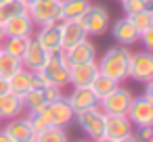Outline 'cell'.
<instances>
[{"label":"cell","instance_id":"cell-40","mask_svg":"<svg viewBox=\"0 0 153 142\" xmlns=\"http://www.w3.org/2000/svg\"><path fill=\"white\" fill-rule=\"evenodd\" d=\"M21 2H25V4H32V2H34V0H21Z\"/></svg>","mask_w":153,"mask_h":142},{"label":"cell","instance_id":"cell-31","mask_svg":"<svg viewBox=\"0 0 153 142\" xmlns=\"http://www.w3.org/2000/svg\"><path fill=\"white\" fill-rule=\"evenodd\" d=\"M27 117V121H30V125L34 127V132L38 134V132H42V129H46L51 123H48V119H46V115L42 113V111H32V113H27L25 115Z\"/></svg>","mask_w":153,"mask_h":142},{"label":"cell","instance_id":"cell-6","mask_svg":"<svg viewBox=\"0 0 153 142\" xmlns=\"http://www.w3.org/2000/svg\"><path fill=\"white\" fill-rule=\"evenodd\" d=\"M132 96H134V94H132L130 88L117 84L107 96H103V98L99 100V107H101L105 113H111V115H126V111H128V107H130V102H132Z\"/></svg>","mask_w":153,"mask_h":142},{"label":"cell","instance_id":"cell-1","mask_svg":"<svg viewBox=\"0 0 153 142\" xmlns=\"http://www.w3.org/2000/svg\"><path fill=\"white\" fill-rule=\"evenodd\" d=\"M130 54L132 50L128 46H111L103 52L101 59H97V65H99V71L113 77L117 84L126 82L128 79V69H130Z\"/></svg>","mask_w":153,"mask_h":142},{"label":"cell","instance_id":"cell-4","mask_svg":"<svg viewBox=\"0 0 153 142\" xmlns=\"http://www.w3.org/2000/svg\"><path fill=\"white\" fill-rule=\"evenodd\" d=\"M27 15L36 27L57 23L61 21V0H34L27 4Z\"/></svg>","mask_w":153,"mask_h":142},{"label":"cell","instance_id":"cell-5","mask_svg":"<svg viewBox=\"0 0 153 142\" xmlns=\"http://www.w3.org/2000/svg\"><path fill=\"white\" fill-rule=\"evenodd\" d=\"M74 121L86 134L88 140H94V138L103 136V129H105V111L97 104L92 109H86V111L76 113L74 115Z\"/></svg>","mask_w":153,"mask_h":142},{"label":"cell","instance_id":"cell-19","mask_svg":"<svg viewBox=\"0 0 153 142\" xmlns=\"http://www.w3.org/2000/svg\"><path fill=\"white\" fill-rule=\"evenodd\" d=\"M97 73H99L97 61L71 65L69 67V86H90V82L97 77Z\"/></svg>","mask_w":153,"mask_h":142},{"label":"cell","instance_id":"cell-23","mask_svg":"<svg viewBox=\"0 0 153 142\" xmlns=\"http://www.w3.org/2000/svg\"><path fill=\"white\" fill-rule=\"evenodd\" d=\"M21 100H23V109H25V113H32V111H42V109L46 107L44 92H42V90H38V88L27 90V92L21 96Z\"/></svg>","mask_w":153,"mask_h":142},{"label":"cell","instance_id":"cell-17","mask_svg":"<svg viewBox=\"0 0 153 142\" xmlns=\"http://www.w3.org/2000/svg\"><path fill=\"white\" fill-rule=\"evenodd\" d=\"M84 38H88V34L78 19H61V48L63 50L82 42Z\"/></svg>","mask_w":153,"mask_h":142},{"label":"cell","instance_id":"cell-21","mask_svg":"<svg viewBox=\"0 0 153 142\" xmlns=\"http://www.w3.org/2000/svg\"><path fill=\"white\" fill-rule=\"evenodd\" d=\"M32 73L34 71H30V69H25V67H21L19 71H15L7 82H9V92H13V94H17V96H23L27 90H32Z\"/></svg>","mask_w":153,"mask_h":142},{"label":"cell","instance_id":"cell-30","mask_svg":"<svg viewBox=\"0 0 153 142\" xmlns=\"http://www.w3.org/2000/svg\"><path fill=\"white\" fill-rule=\"evenodd\" d=\"M122 4V11L124 15H134V13H140V11H151L153 9V0H120Z\"/></svg>","mask_w":153,"mask_h":142},{"label":"cell","instance_id":"cell-12","mask_svg":"<svg viewBox=\"0 0 153 142\" xmlns=\"http://www.w3.org/2000/svg\"><path fill=\"white\" fill-rule=\"evenodd\" d=\"M65 100L69 102L74 113H80V111H86L99 104V98L90 90V86H71L69 94H65Z\"/></svg>","mask_w":153,"mask_h":142},{"label":"cell","instance_id":"cell-35","mask_svg":"<svg viewBox=\"0 0 153 142\" xmlns=\"http://www.w3.org/2000/svg\"><path fill=\"white\" fill-rule=\"evenodd\" d=\"M4 92H9V82L0 75V94H4Z\"/></svg>","mask_w":153,"mask_h":142},{"label":"cell","instance_id":"cell-38","mask_svg":"<svg viewBox=\"0 0 153 142\" xmlns=\"http://www.w3.org/2000/svg\"><path fill=\"white\" fill-rule=\"evenodd\" d=\"M90 142H115V140H111V138H107V136H99V138H94V140H90Z\"/></svg>","mask_w":153,"mask_h":142},{"label":"cell","instance_id":"cell-7","mask_svg":"<svg viewBox=\"0 0 153 142\" xmlns=\"http://www.w3.org/2000/svg\"><path fill=\"white\" fill-rule=\"evenodd\" d=\"M128 79H134L140 84L153 79V52L151 50H138L130 54Z\"/></svg>","mask_w":153,"mask_h":142},{"label":"cell","instance_id":"cell-39","mask_svg":"<svg viewBox=\"0 0 153 142\" xmlns=\"http://www.w3.org/2000/svg\"><path fill=\"white\" fill-rule=\"evenodd\" d=\"M2 40H4V27L0 25V42H2Z\"/></svg>","mask_w":153,"mask_h":142},{"label":"cell","instance_id":"cell-37","mask_svg":"<svg viewBox=\"0 0 153 142\" xmlns=\"http://www.w3.org/2000/svg\"><path fill=\"white\" fill-rule=\"evenodd\" d=\"M0 142H13V138H11V136H9L2 127H0Z\"/></svg>","mask_w":153,"mask_h":142},{"label":"cell","instance_id":"cell-42","mask_svg":"<svg viewBox=\"0 0 153 142\" xmlns=\"http://www.w3.org/2000/svg\"><path fill=\"white\" fill-rule=\"evenodd\" d=\"M0 2H4V0H0Z\"/></svg>","mask_w":153,"mask_h":142},{"label":"cell","instance_id":"cell-20","mask_svg":"<svg viewBox=\"0 0 153 142\" xmlns=\"http://www.w3.org/2000/svg\"><path fill=\"white\" fill-rule=\"evenodd\" d=\"M23 113H25V109H23L21 96H17L13 92L0 94V121H9V119L19 117Z\"/></svg>","mask_w":153,"mask_h":142},{"label":"cell","instance_id":"cell-10","mask_svg":"<svg viewBox=\"0 0 153 142\" xmlns=\"http://www.w3.org/2000/svg\"><path fill=\"white\" fill-rule=\"evenodd\" d=\"M65 57H67V63L69 67L71 65H82V63H90V61H97L99 54H97V44L88 38H84L82 42L65 48Z\"/></svg>","mask_w":153,"mask_h":142},{"label":"cell","instance_id":"cell-18","mask_svg":"<svg viewBox=\"0 0 153 142\" xmlns=\"http://www.w3.org/2000/svg\"><path fill=\"white\" fill-rule=\"evenodd\" d=\"M46 59H48V50H44L34 38H30L27 48H25V52L21 57V65L25 69H30V71H40L44 67Z\"/></svg>","mask_w":153,"mask_h":142},{"label":"cell","instance_id":"cell-33","mask_svg":"<svg viewBox=\"0 0 153 142\" xmlns=\"http://www.w3.org/2000/svg\"><path fill=\"white\" fill-rule=\"evenodd\" d=\"M136 138L138 142H153V125L136 127Z\"/></svg>","mask_w":153,"mask_h":142},{"label":"cell","instance_id":"cell-22","mask_svg":"<svg viewBox=\"0 0 153 142\" xmlns=\"http://www.w3.org/2000/svg\"><path fill=\"white\" fill-rule=\"evenodd\" d=\"M90 0H61V19H80Z\"/></svg>","mask_w":153,"mask_h":142},{"label":"cell","instance_id":"cell-14","mask_svg":"<svg viewBox=\"0 0 153 142\" xmlns=\"http://www.w3.org/2000/svg\"><path fill=\"white\" fill-rule=\"evenodd\" d=\"M109 32H111L113 40H115L120 46H128V48H130V46H136L138 40H140L138 32L134 29V25L130 23L128 17H122V19H117L113 25H109Z\"/></svg>","mask_w":153,"mask_h":142},{"label":"cell","instance_id":"cell-36","mask_svg":"<svg viewBox=\"0 0 153 142\" xmlns=\"http://www.w3.org/2000/svg\"><path fill=\"white\" fill-rule=\"evenodd\" d=\"M115 142H138V138H136L134 134H130V136H124V138H120V140H115Z\"/></svg>","mask_w":153,"mask_h":142},{"label":"cell","instance_id":"cell-25","mask_svg":"<svg viewBox=\"0 0 153 142\" xmlns=\"http://www.w3.org/2000/svg\"><path fill=\"white\" fill-rule=\"evenodd\" d=\"M115 86H117V82H115L113 77H109V75L101 73V71H99V73H97V77L90 82V90L97 94V98H99V100H101L103 96H107Z\"/></svg>","mask_w":153,"mask_h":142},{"label":"cell","instance_id":"cell-28","mask_svg":"<svg viewBox=\"0 0 153 142\" xmlns=\"http://www.w3.org/2000/svg\"><path fill=\"white\" fill-rule=\"evenodd\" d=\"M27 42H30V38H4L0 42V48L13 57H17V59H21L25 48H27Z\"/></svg>","mask_w":153,"mask_h":142},{"label":"cell","instance_id":"cell-9","mask_svg":"<svg viewBox=\"0 0 153 142\" xmlns=\"http://www.w3.org/2000/svg\"><path fill=\"white\" fill-rule=\"evenodd\" d=\"M42 113L46 115L48 123L57 125V127H69L74 123V115H76L74 109L69 107V102L65 100V96L59 98V100H55V102H48L42 109Z\"/></svg>","mask_w":153,"mask_h":142},{"label":"cell","instance_id":"cell-3","mask_svg":"<svg viewBox=\"0 0 153 142\" xmlns=\"http://www.w3.org/2000/svg\"><path fill=\"white\" fill-rule=\"evenodd\" d=\"M78 21L82 23V27L86 29L88 36H105L109 32V25H111V15H109L107 7L90 2Z\"/></svg>","mask_w":153,"mask_h":142},{"label":"cell","instance_id":"cell-8","mask_svg":"<svg viewBox=\"0 0 153 142\" xmlns=\"http://www.w3.org/2000/svg\"><path fill=\"white\" fill-rule=\"evenodd\" d=\"M126 117L130 119V123L134 127L153 125V100L147 98L145 94L132 96V102H130V107L126 111Z\"/></svg>","mask_w":153,"mask_h":142},{"label":"cell","instance_id":"cell-26","mask_svg":"<svg viewBox=\"0 0 153 142\" xmlns=\"http://www.w3.org/2000/svg\"><path fill=\"white\" fill-rule=\"evenodd\" d=\"M27 11V4L21 2V0H4L0 2V25H4L9 19H13L15 15Z\"/></svg>","mask_w":153,"mask_h":142},{"label":"cell","instance_id":"cell-24","mask_svg":"<svg viewBox=\"0 0 153 142\" xmlns=\"http://www.w3.org/2000/svg\"><path fill=\"white\" fill-rule=\"evenodd\" d=\"M34 142H69V134H67V127L48 125L46 129L36 134Z\"/></svg>","mask_w":153,"mask_h":142},{"label":"cell","instance_id":"cell-15","mask_svg":"<svg viewBox=\"0 0 153 142\" xmlns=\"http://www.w3.org/2000/svg\"><path fill=\"white\" fill-rule=\"evenodd\" d=\"M130 134H134V125L130 123V119L126 115L105 113V129H103V136H107L111 140H120V138L130 136Z\"/></svg>","mask_w":153,"mask_h":142},{"label":"cell","instance_id":"cell-2","mask_svg":"<svg viewBox=\"0 0 153 142\" xmlns=\"http://www.w3.org/2000/svg\"><path fill=\"white\" fill-rule=\"evenodd\" d=\"M38 73L44 77L46 86H57V88L65 90L69 86V63H67L65 50L57 48V50L48 52V59Z\"/></svg>","mask_w":153,"mask_h":142},{"label":"cell","instance_id":"cell-34","mask_svg":"<svg viewBox=\"0 0 153 142\" xmlns=\"http://www.w3.org/2000/svg\"><path fill=\"white\" fill-rule=\"evenodd\" d=\"M138 42L145 46V50H153V29H147V32H143Z\"/></svg>","mask_w":153,"mask_h":142},{"label":"cell","instance_id":"cell-11","mask_svg":"<svg viewBox=\"0 0 153 142\" xmlns=\"http://www.w3.org/2000/svg\"><path fill=\"white\" fill-rule=\"evenodd\" d=\"M2 27H4V38H34V32H36V25L27 15V11L15 15Z\"/></svg>","mask_w":153,"mask_h":142},{"label":"cell","instance_id":"cell-29","mask_svg":"<svg viewBox=\"0 0 153 142\" xmlns=\"http://www.w3.org/2000/svg\"><path fill=\"white\" fill-rule=\"evenodd\" d=\"M126 17V15H124ZM130 23L134 25V29L138 32V36L147 29H153V9L151 11H140V13H134V15H128Z\"/></svg>","mask_w":153,"mask_h":142},{"label":"cell","instance_id":"cell-41","mask_svg":"<svg viewBox=\"0 0 153 142\" xmlns=\"http://www.w3.org/2000/svg\"><path fill=\"white\" fill-rule=\"evenodd\" d=\"M78 142H90V140H78Z\"/></svg>","mask_w":153,"mask_h":142},{"label":"cell","instance_id":"cell-27","mask_svg":"<svg viewBox=\"0 0 153 142\" xmlns=\"http://www.w3.org/2000/svg\"><path fill=\"white\" fill-rule=\"evenodd\" d=\"M21 67H23L21 59H17V57H13V54H9V52H4L2 48H0V75H2L4 79H9Z\"/></svg>","mask_w":153,"mask_h":142},{"label":"cell","instance_id":"cell-32","mask_svg":"<svg viewBox=\"0 0 153 142\" xmlns=\"http://www.w3.org/2000/svg\"><path fill=\"white\" fill-rule=\"evenodd\" d=\"M42 92H44L46 104H48V102H55V100H59V98H63V96H65V94H63V90H61V88H57V86H44V88H42Z\"/></svg>","mask_w":153,"mask_h":142},{"label":"cell","instance_id":"cell-43","mask_svg":"<svg viewBox=\"0 0 153 142\" xmlns=\"http://www.w3.org/2000/svg\"><path fill=\"white\" fill-rule=\"evenodd\" d=\"M0 125H2V121H0Z\"/></svg>","mask_w":153,"mask_h":142},{"label":"cell","instance_id":"cell-13","mask_svg":"<svg viewBox=\"0 0 153 142\" xmlns=\"http://www.w3.org/2000/svg\"><path fill=\"white\" fill-rule=\"evenodd\" d=\"M0 127L13 138V142H34V138H36V132L30 125L25 113L19 115V117H13L9 121H4V125H0Z\"/></svg>","mask_w":153,"mask_h":142},{"label":"cell","instance_id":"cell-16","mask_svg":"<svg viewBox=\"0 0 153 142\" xmlns=\"http://www.w3.org/2000/svg\"><path fill=\"white\" fill-rule=\"evenodd\" d=\"M34 40L48 52L61 48V21L51 23V25H40L34 32Z\"/></svg>","mask_w":153,"mask_h":142}]
</instances>
